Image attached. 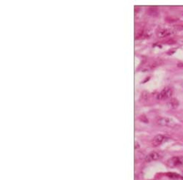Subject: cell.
Here are the masks:
<instances>
[{"label":"cell","instance_id":"obj_1","mask_svg":"<svg viewBox=\"0 0 183 180\" xmlns=\"http://www.w3.org/2000/svg\"><path fill=\"white\" fill-rule=\"evenodd\" d=\"M167 165L170 168H175L183 166V157L178 156V157H171L167 161Z\"/></svg>","mask_w":183,"mask_h":180},{"label":"cell","instance_id":"obj_2","mask_svg":"<svg viewBox=\"0 0 183 180\" xmlns=\"http://www.w3.org/2000/svg\"><path fill=\"white\" fill-rule=\"evenodd\" d=\"M173 94V90L170 87H165L158 93L157 98L159 100H165L170 99Z\"/></svg>","mask_w":183,"mask_h":180},{"label":"cell","instance_id":"obj_3","mask_svg":"<svg viewBox=\"0 0 183 180\" xmlns=\"http://www.w3.org/2000/svg\"><path fill=\"white\" fill-rule=\"evenodd\" d=\"M177 30H179V29L175 28H163L160 30L158 32V37L160 38H164V37L172 36L175 35L177 32Z\"/></svg>","mask_w":183,"mask_h":180},{"label":"cell","instance_id":"obj_4","mask_svg":"<svg viewBox=\"0 0 183 180\" xmlns=\"http://www.w3.org/2000/svg\"><path fill=\"white\" fill-rule=\"evenodd\" d=\"M157 122H158V124L163 126H170V127H172V126H174L176 125L175 121L174 120L168 117L160 118Z\"/></svg>","mask_w":183,"mask_h":180},{"label":"cell","instance_id":"obj_5","mask_svg":"<svg viewBox=\"0 0 183 180\" xmlns=\"http://www.w3.org/2000/svg\"><path fill=\"white\" fill-rule=\"evenodd\" d=\"M167 138L165 137V135L163 134H158L153 138V141H152V144L153 147H158V146L161 145L163 144L165 141H167Z\"/></svg>","mask_w":183,"mask_h":180},{"label":"cell","instance_id":"obj_6","mask_svg":"<svg viewBox=\"0 0 183 180\" xmlns=\"http://www.w3.org/2000/svg\"><path fill=\"white\" fill-rule=\"evenodd\" d=\"M160 157H161V156H160L158 152H153L146 156V157H145V162H152L157 161L159 159H160Z\"/></svg>","mask_w":183,"mask_h":180},{"label":"cell","instance_id":"obj_7","mask_svg":"<svg viewBox=\"0 0 183 180\" xmlns=\"http://www.w3.org/2000/svg\"><path fill=\"white\" fill-rule=\"evenodd\" d=\"M179 101L176 98H172V99L169 100V102L167 103L168 107L170 108H172V109H175V108H177L179 106Z\"/></svg>","mask_w":183,"mask_h":180},{"label":"cell","instance_id":"obj_8","mask_svg":"<svg viewBox=\"0 0 183 180\" xmlns=\"http://www.w3.org/2000/svg\"><path fill=\"white\" fill-rule=\"evenodd\" d=\"M167 176L173 180H183V176L175 172H169L166 174Z\"/></svg>","mask_w":183,"mask_h":180}]
</instances>
